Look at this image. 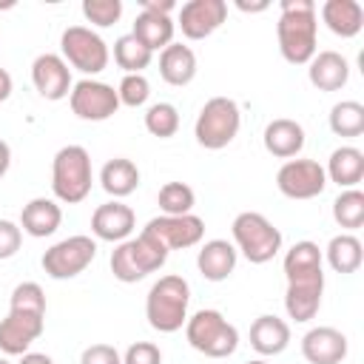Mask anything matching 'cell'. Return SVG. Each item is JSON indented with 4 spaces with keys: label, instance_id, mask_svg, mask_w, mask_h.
Wrapping results in <instances>:
<instances>
[{
    "label": "cell",
    "instance_id": "cell-1",
    "mask_svg": "<svg viewBox=\"0 0 364 364\" xmlns=\"http://www.w3.org/2000/svg\"><path fill=\"white\" fill-rule=\"evenodd\" d=\"M282 14L276 23L279 51L290 65H307L316 57L318 43V14L313 0H282Z\"/></svg>",
    "mask_w": 364,
    "mask_h": 364
},
{
    "label": "cell",
    "instance_id": "cell-2",
    "mask_svg": "<svg viewBox=\"0 0 364 364\" xmlns=\"http://www.w3.org/2000/svg\"><path fill=\"white\" fill-rule=\"evenodd\" d=\"M188 301L191 284L182 276L168 273L151 284L145 296V318L159 333H176L188 321Z\"/></svg>",
    "mask_w": 364,
    "mask_h": 364
},
{
    "label": "cell",
    "instance_id": "cell-3",
    "mask_svg": "<svg viewBox=\"0 0 364 364\" xmlns=\"http://www.w3.org/2000/svg\"><path fill=\"white\" fill-rule=\"evenodd\" d=\"M91 154L82 145H63L51 162V191L57 202L77 205L91 193Z\"/></svg>",
    "mask_w": 364,
    "mask_h": 364
},
{
    "label": "cell",
    "instance_id": "cell-4",
    "mask_svg": "<svg viewBox=\"0 0 364 364\" xmlns=\"http://www.w3.org/2000/svg\"><path fill=\"white\" fill-rule=\"evenodd\" d=\"M233 247L242 253L250 264H264L282 250V230L259 210H242L233 225Z\"/></svg>",
    "mask_w": 364,
    "mask_h": 364
},
{
    "label": "cell",
    "instance_id": "cell-5",
    "mask_svg": "<svg viewBox=\"0 0 364 364\" xmlns=\"http://www.w3.org/2000/svg\"><path fill=\"white\" fill-rule=\"evenodd\" d=\"M188 344L208 358H228L239 347V330L219 310H196L185 321Z\"/></svg>",
    "mask_w": 364,
    "mask_h": 364
},
{
    "label": "cell",
    "instance_id": "cell-6",
    "mask_svg": "<svg viewBox=\"0 0 364 364\" xmlns=\"http://www.w3.org/2000/svg\"><path fill=\"white\" fill-rule=\"evenodd\" d=\"M239 125H242V111L236 105V100L230 97H210L196 122H193V136L202 148L208 151H222L228 148L236 134H239Z\"/></svg>",
    "mask_w": 364,
    "mask_h": 364
},
{
    "label": "cell",
    "instance_id": "cell-7",
    "mask_svg": "<svg viewBox=\"0 0 364 364\" xmlns=\"http://www.w3.org/2000/svg\"><path fill=\"white\" fill-rule=\"evenodd\" d=\"M60 51H63L60 57L71 68L82 71L85 77H94V74L105 71L108 60H111V51L105 46V40L88 26H68L60 34Z\"/></svg>",
    "mask_w": 364,
    "mask_h": 364
},
{
    "label": "cell",
    "instance_id": "cell-8",
    "mask_svg": "<svg viewBox=\"0 0 364 364\" xmlns=\"http://www.w3.org/2000/svg\"><path fill=\"white\" fill-rule=\"evenodd\" d=\"M94 256H97V242L91 236H85V233H77V236H68V239L51 245L43 253L40 264H43L46 276L63 282V279L80 276L94 262Z\"/></svg>",
    "mask_w": 364,
    "mask_h": 364
},
{
    "label": "cell",
    "instance_id": "cell-9",
    "mask_svg": "<svg viewBox=\"0 0 364 364\" xmlns=\"http://www.w3.org/2000/svg\"><path fill=\"white\" fill-rule=\"evenodd\" d=\"M68 105H71L74 117H80L85 122H102L119 111V97H117L114 85L85 77V80L74 82V88L68 94Z\"/></svg>",
    "mask_w": 364,
    "mask_h": 364
},
{
    "label": "cell",
    "instance_id": "cell-10",
    "mask_svg": "<svg viewBox=\"0 0 364 364\" xmlns=\"http://www.w3.org/2000/svg\"><path fill=\"white\" fill-rule=\"evenodd\" d=\"M276 188L287 199H316L327 188L324 165L316 159H287L276 173Z\"/></svg>",
    "mask_w": 364,
    "mask_h": 364
},
{
    "label": "cell",
    "instance_id": "cell-11",
    "mask_svg": "<svg viewBox=\"0 0 364 364\" xmlns=\"http://www.w3.org/2000/svg\"><path fill=\"white\" fill-rule=\"evenodd\" d=\"M142 230L154 233V236L168 247V253H171V250H185V247L199 245L202 236H205V222H202L196 213H185V216H156V219H151Z\"/></svg>",
    "mask_w": 364,
    "mask_h": 364
},
{
    "label": "cell",
    "instance_id": "cell-12",
    "mask_svg": "<svg viewBox=\"0 0 364 364\" xmlns=\"http://www.w3.org/2000/svg\"><path fill=\"white\" fill-rule=\"evenodd\" d=\"M225 17H228L225 0H188L179 9L176 26L188 40H205L225 23Z\"/></svg>",
    "mask_w": 364,
    "mask_h": 364
},
{
    "label": "cell",
    "instance_id": "cell-13",
    "mask_svg": "<svg viewBox=\"0 0 364 364\" xmlns=\"http://www.w3.org/2000/svg\"><path fill=\"white\" fill-rule=\"evenodd\" d=\"M31 82H34L37 94H40L43 100H51V102L68 97L71 88H74L68 63H65L60 54H51V51L40 54V57L31 63Z\"/></svg>",
    "mask_w": 364,
    "mask_h": 364
},
{
    "label": "cell",
    "instance_id": "cell-14",
    "mask_svg": "<svg viewBox=\"0 0 364 364\" xmlns=\"http://www.w3.org/2000/svg\"><path fill=\"white\" fill-rule=\"evenodd\" d=\"M43 330H46V316L9 310V316L0 318V350L6 355H23L43 336Z\"/></svg>",
    "mask_w": 364,
    "mask_h": 364
},
{
    "label": "cell",
    "instance_id": "cell-15",
    "mask_svg": "<svg viewBox=\"0 0 364 364\" xmlns=\"http://www.w3.org/2000/svg\"><path fill=\"white\" fill-rule=\"evenodd\" d=\"M134 228H136V213L119 199H111L91 213V233L100 242L119 245L134 233Z\"/></svg>",
    "mask_w": 364,
    "mask_h": 364
},
{
    "label": "cell",
    "instance_id": "cell-16",
    "mask_svg": "<svg viewBox=\"0 0 364 364\" xmlns=\"http://www.w3.org/2000/svg\"><path fill=\"white\" fill-rule=\"evenodd\" d=\"M301 355L307 364H341L347 358V336L336 327H313L301 336Z\"/></svg>",
    "mask_w": 364,
    "mask_h": 364
},
{
    "label": "cell",
    "instance_id": "cell-17",
    "mask_svg": "<svg viewBox=\"0 0 364 364\" xmlns=\"http://www.w3.org/2000/svg\"><path fill=\"white\" fill-rule=\"evenodd\" d=\"M321 293H324V276H307V279L287 282V293H284L287 316L299 324L310 321L321 307Z\"/></svg>",
    "mask_w": 364,
    "mask_h": 364
},
{
    "label": "cell",
    "instance_id": "cell-18",
    "mask_svg": "<svg viewBox=\"0 0 364 364\" xmlns=\"http://www.w3.org/2000/svg\"><path fill=\"white\" fill-rule=\"evenodd\" d=\"M262 142H264V151L276 159H296L304 148V128L290 119V117H276L264 125V134H262Z\"/></svg>",
    "mask_w": 364,
    "mask_h": 364
},
{
    "label": "cell",
    "instance_id": "cell-19",
    "mask_svg": "<svg viewBox=\"0 0 364 364\" xmlns=\"http://www.w3.org/2000/svg\"><path fill=\"white\" fill-rule=\"evenodd\" d=\"M307 80L318 91H338L350 80V63L338 51H316L307 63Z\"/></svg>",
    "mask_w": 364,
    "mask_h": 364
},
{
    "label": "cell",
    "instance_id": "cell-20",
    "mask_svg": "<svg viewBox=\"0 0 364 364\" xmlns=\"http://www.w3.org/2000/svg\"><path fill=\"white\" fill-rule=\"evenodd\" d=\"M60 222H63V210H60L57 199H48V196H34L20 210V230L34 239L51 236L60 228Z\"/></svg>",
    "mask_w": 364,
    "mask_h": 364
},
{
    "label": "cell",
    "instance_id": "cell-21",
    "mask_svg": "<svg viewBox=\"0 0 364 364\" xmlns=\"http://www.w3.org/2000/svg\"><path fill=\"white\" fill-rule=\"evenodd\" d=\"M316 14H321L324 26L344 40L355 37L364 28V9L358 0H324Z\"/></svg>",
    "mask_w": 364,
    "mask_h": 364
},
{
    "label": "cell",
    "instance_id": "cell-22",
    "mask_svg": "<svg viewBox=\"0 0 364 364\" xmlns=\"http://www.w3.org/2000/svg\"><path fill=\"white\" fill-rule=\"evenodd\" d=\"M236 247L228 239H210L196 253V267L208 282H225L236 270Z\"/></svg>",
    "mask_w": 364,
    "mask_h": 364
},
{
    "label": "cell",
    "instance_id": "cell-23",
    "mask_svg": "<svg viewBox=\"0 0 364 364\" xmlns=\"http://www.w3.org/2000/svg\"><path fill=\"white\" fill-rule=\"evenodd\" d=\"M287 344H290V324L284 318L270 316V313L253 318V324H250V347L259 355H264V358L267 355H279V353L287 350Z\"/></svg>",
    "mask_w": 364,
    "mask_h": 364
},
{
    "label": "cell",
    "instance_id": "cell-24",
    "mask_svg": "<svg viewBox=\"0 0 364 364\" xmlns=\"http://www.w3.org/2000/svg\"><path fill=\"white\" fill-rule=\"evenodd\" d=\"M159 77L173 88L188 85L196 77V54H193V48L182 46V43L165 46L159 51Z\"/></svg>",
    "mask_w": 364,
    "mask_h": 364
},
{
    "label": "cell",
    "instance_id": "cell-25",
    "mask_svg": "<svg viewBox=\"0 0 364 364\" xmlns=\"http://www.w3.org/2000/svg\"><path fill=\"white\" fill-rule=\"evenodd\" d=\"M327 182H336L338 188H355L364 179V154L355 145H341L327 159Z\"/></svg>",
    "mask_w": 364,
    "mask_h": 364
},
{
    "label": "cell",
    "instance_id": "cell-26",
    "mask_svg": "<svg viewBox=\"0 0 364 364\" xmlns=\"http://www.w3.org/2000/svg\"><path fill=\"white\" fill-rule=\"evenodd\" d=\"M173 31H176V23L168 14H156V11H139L136 20H134V28H131V34L151 54L162 51L165 46H171L173 43Z\"/></svg>",
    "mask_w": 364,
    "mask_h": 364
},
{
    "label": "cell",
    "instance_id": "cell-27",
    "mask_svg": "<svg viewBox=\"0 0 364 364\" xmlns=\"http://www.w3.org/2000/svg\"><path fill=\"white\" fill-rule=\"evenodd\" d=\"M100 185H102V191H105L108 196H114V199L131 196V193L139 188V168H136V162H131V159H125V156L108 159V162L102 165V171H100Z\"/></svg>",
    "mask_w": 364,
    "mask_h": 364
},
{
    "label": "cell",
    "instance_id": "cell-28",
    "mask_svg": "<svg viewBox=\"0 0 364 364\" xmlns=\"http://www.w3.org/2000/svg\"><path fill=\"white\" fill-rule=\"evenodd\" d=\"M321 264H324L321 247H318L316 242H310V239L296 242V245L284 253V262H282L287 282H293V279H307V276H324Z\"/></svg>",
    "mask_w": 364,
    "mask_h": 364
},
{
    "label": "cell",
    "instance_id": "cell-29",
    "mask_svg": "<svg viewBox=\"0 0 364 364\" xmlns=\"http://www.w3.org/2000/svg\"><path fill=\"white\" fill-rule=\"evenodd\" d=\"M321 256L327 259V264H330L336 273L347 276V273H355V270L361 267V262H364V247H361L358 236H353V233H338V236H333V239L327 242V250H324Z\"/></svg>",
    "mask_w": 364,
    "mask_h": 364
},
{
    "label": "cell",
    "instance_id": "cell-30",
    "mask_svg": "<svg viewBox=\"0 0 364 364\" xmlns=\"http://www.w3.org/2000/svg\"><path fill=\"white\" fill-rule=\"evenodd\" d=\"M151 60H154V54L134 34H122L114 40V63L125 74H142V68H148Z\"/></svg>",
    "mask_w": 364,
    "mask_h": 364
},
{
    "label": "cell",
    "instance_id": "cell-31",
    "mask_svg": "<svg viewBox=\"0 0 364 364\" xmlns=\"http://www.w3.org/2000/svg\"><path fill=\"white\" fill-rule=\"evenodd\" d=\"M330 131L336 136H361L364 134V105L355 100H341L330 108Z\"/></svg>",
    "mask_w": 364,
    "mask_h": 364
},
{
    "label": "cell",
    "instance_id": "cell-32",
    "mask_svg": "<svg viewBox=\"0 0 364 364\" xmlns=\"http://www.w3.org/2000/svg\"><path fill=\"white\" fill-rule=\"evenodd\" d=\"M333 219L344 233H353L364 225V193L358 188H347L333 202Z\"/></svg>",
    "mask_w": 364,
    "mask_h": 364
},
{
    "label": "cell",
    "instance_id": "cell-33",
    "mask_svg": "<svg viewBox=\"0 0 364 364\" xmlns=\"http://www.w3.org/2000/svg\"><path fill=\"white\" fill-rule=\"evenodd\" d=\"M156 205H159L162 216H185V213L193 210L196 193L185 182H165L156 193Z\"/></svg>",
    "mask_w": 364,
    "mask_h": 364
},
{
    "label": "cell",
    "instance_id": "cell-34",
    "mask_svg": "<svg viewBox=\"0 0 364 364\" xmlns=\"http://www.w3.org/2000/svg\"><path fill=\"white\" fill-rule=\"evenodd\" d=\"M145 131L156 139H168L179 131V111L173 102H154L145 111Z\"/></svg>",
    "mask_w": 364,
    "mask_h": 364
},
{
    "label": "cell",
    "instance_id": "cell-35",
    "mask_svg": "<svg viewBox=\"0 0 364 364\" xmlns=\"http://www.w3.org/2000/svg\"><path fill=\"white\" fill-rule=\"evenodd\" d=\"M9 310L46 316V293H43V287H40L37 282H20V284L11 290Z\"/></svg>",
    "mask_w": 364,
    "mask_h": 364
},
{
    "label": "cell",
    "instance_id": "cell-36",
    "mask_svg": "<svg viewBox=\"0 0 364 364\" xmlns=\"http://www.w3.org/2000/svg\"><path fill=\"white\" fill-rule=\"evenodd\" d=\"M82 17L97 28H108L122 17V0H82Z\"/></svg>",
    "mask_w": 364,
    "mask_h": 364
},
{
    "label": "cell",
    "instance_id": "cell-37",
    "mask_svg": "<svg viewBox=\"0 0 364 364\" xmlns=\"http://www.w3.org/2000/svg\"><path fill=\"white\" fill-rule=\"evenodd\" d=\"M117 97H119V105H128V108H139L148 102L151 97V82L145 74H125L117 85Z\"/></svg>",
    "mask_w": 364,
    "mask_h": 364
},
{
    "label": "cell",
    "instance_id": "cell-38",
    "mask_svg": "<svg viewBox=\"0 0 364 364\" xmlns=\"http://www.w3.org/2000/svg\"><path fill=\"white\" fill-rule=\"evenodd\" d=\"M122 364H162V350L154 341H136L125 350Z\"/></svg>",
    "mask_w": 364,
    "mask_h": 364
},
{
    "label": "cell",
    "instance_id": "cell-39",
    "mask_svg": "<svg viewBox=\"0 0 364 364\" xmlns=\"http://www.w3.org/2000/svg\"><path fill=\"white\" fill-rule=\"evenodd\" d=\"M23 245V230L20 225L9 222V219H0V262L3 259H11Z\"/></svg>",
    "mask_w": 364,
    "mask_h": 364
},
{
    "label": "cell",
    "instance_id": "cell-40",
    "mask_svg": "<svg viewBox=\"0 0 364 364\" xmlns=\"http://www.w3.org/2000/svg\"><path fill=\"white\" fill-rule=\"evenodd\" d=\"M80 364H122V355L114 344H91L82 350Z\"/></svg>",
    "mask_w": 364,
    "mask_h": 364
},
{
    "label": "cell",
    "instance_id": "cell-41",
    "mask_svg": "<svg viewBox=\"0 0 364 364\" xmlns=\"http://www.w3.org/2000/svg\"><path fill=\"white\" fill-rule=\"evenodd\" d=\"M176 9L173 0H142V11H156V14H168Z\"/></svg>",
    "mask_w": 364,
    "mask_h": 364
},
{
    "label": "cell",
    "instance_id": "cell-42",
    "mask_svg": "<svg viewBox=\"0 0 364 364\" xmlns=\"http://www.w3.org/2000/svg\"><path fill=\"white\" fill-rule=\"evenodd\" d=\"M11 91H14V80L6 68H0V102H6L11 97Z\"/></svg>",
    "mask_w": 364,
    "mask_h": 364
},
{
    "label": "cell",
    "instance_id": "cell-43",
    "mask_svg": "<svg viewBox=\"0 0 364 364\" xmlns=\"http://www.w3.org/2000/svg\"><path fill=\"white\" fill-rule=\"evenodd\" d=\"M17 364H54V358L46 353H23Z\"/></svg>",
    "mask_w": 364,
    "mask_h": 364
},
{
    "label": "cell",
    "instance_id": "cell-44",
    "mask_svg": "<svg viewBox=\"0 0 364 364\" xmlns=\"http://www.w3.org/2000/svg\"><path fill=\"white\" fill-rule=\"evenodd\" d=\"M9 165H11V148L6 139H0V176H6Z\"/></svg>",
    "mask_w": 364,
    "mask_h": 364
},
{
    "label": "cell",
    "instance_id": "cell-45",
    "mask_svg": "<svg viewBox=\"0 0 364 364\" xmlns=\"http://www.w3.org/2000/svg\"><path fill=\"white\" fill-rule=\"evenodd\" d=\"M236 6H239L242 11H264V9H267V3H245V0H239Z\"/></svg>",
    "mask_w": 364,
    "mask_h": 364
},
{
    "label": "cell",
    "instance_id": "cell-46",
    "mask_svg": "<svg viewBox=\"0 0 364 364\" xmlns=\"http://www.w3.org/2000/svg\"><path fill=\"white\" fill-rule=\"evenodd\" d=\"M247 364H267L264 358H253V361H247Z\"/></svg>",
    "mask_w": 364,
    "mask_h": 364
},
{
    "label": "cell",
    "instance_id": "cell-47",
    "mask_svg": "<svg viewBox=\"0 0 364 364\" xmlns=\"http://www.w3.org/2000/svg\"><path fill=\"white\" fill-rule=\"evenodd\" d=\"M0 364H11V361H9V358H0Z\"/></svg>",
    "mask_w": 364,
    "mask_h": 364
}]
</instances>
